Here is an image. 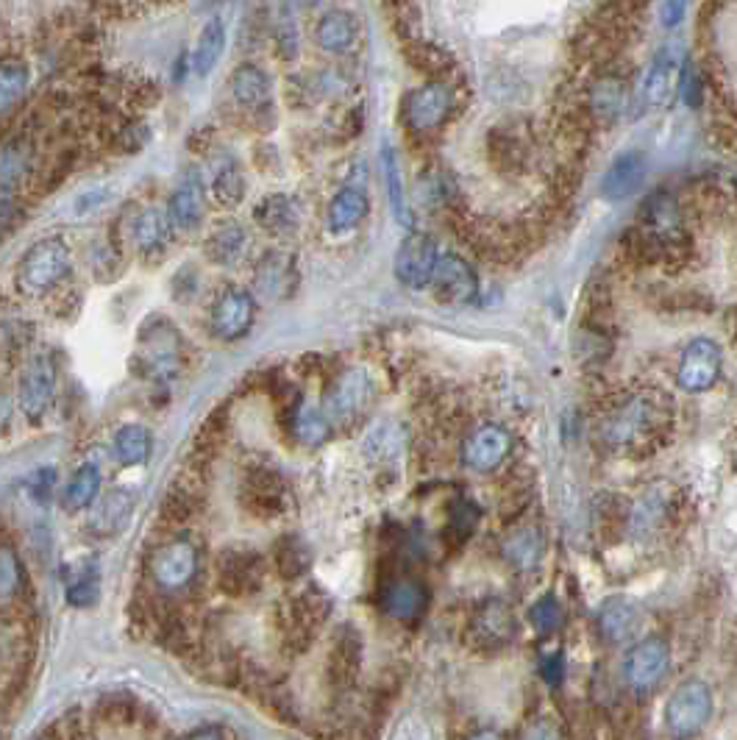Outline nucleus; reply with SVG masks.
I'll return each mask as SVG.
<instances>
[{"instance_id":"10","label":"nucleus","mask_w":737,"mask_h":740,"mask_svg":"<svg viewBox=\"0 0 737 740\" xmlns=\"http://www.w3.org/2000/svg\"><path fill=\"white\" fill-rule=\"evenodd\" d=\"M437 253L431 237L420 235V231H412L404 242H401L399 253H395V276L401 284L412 287V290H420V287H429L431 276H435Z\"/></svg>"},{"instance_id":"39","label":"nucleus","mask_w":737,"mask_h":740,"mask_svg":"<svg viewBox=\"0 0 737 740\" xmlns=\"http://www.w3.org/2000/svg\"><path fill=\"white\" fill-rule=\"evenodd\" d=\"M490 154H492V162H496L501 170H521L523 165H526L528 159V145L526 140H523L521 131H512V129H498L492 131L490 136Z\"/></svg>"},{"instance_id":"42","label":"nucleus","mask_w":737,"mask_h":740,"mask_svg":"<svg viewBox=\"0 0 737 740\" xmlns=\"http://www.w3.org/2000/svg\"><path fill=\"white\" fill-rule=\"evenodd\" d=\"M309 565H312V554H309V546L304 540L284 537L276 546V571L282 574V580H301Z\"/></svg>"},{"instance_id":"23","label":"nucleus","mask_w":737,"mask_h":740,"mask_svg":"<svg viewBox=\"0 0 737 740\" xmlns=\"http://www.w3.org/2000/svg\"><path fill=\"white\" fill-rule=\"evenodd\" d=\"M170 217L167 212L156 210V206H145L134 215V223H131V242H134L136 251L142 256H156L167 248V240H170Z\"/></svg>"},{"instance_id":"54","label":"nucleus","mask_w":737,"mask_h":740,"mask_svg":"<svg viewBox=\"0 0 737 740\" xmlns=\"http://www.w3.org/2000/svg\"><path fill=\"white\" fill-rule=\"evenodd\" d=\"M39 740H68V738H56V735H54V732H45V735H43V738H39Z\"/></svg>"},{"instance_id":"4","label":"nucleus","mask_w":737,"mask_h":740,"mask_svg":"<svg viewBox=\"0 0 737 740\" xmlns=\"http://www.w3.org/2000/svg\"><path fill=\"white\" fill-rule=\"evenodd\" d=\"M198 571H201V551L190 537H173L147 560V576L165 593L187 590L195 582Z\"/></svg>"},{"instance_id":"38","label":"nucleus","mask_w":737,"mask_h":740,"mask_svg":"<svg viewBox=\"0 0 737 740\" xmlns=\"http://www.w3.org/2000/svg\"><path fill=\"white\" fill-rule=\"evenodd\" d=\"M332 434V423H329L326 413L312 404L301 402L293 413V438L301 445H323Z\"/></svg>"},{"instance_id":"28","label":"nucleus","mask_w":737,"mask_h":740,"mask_svg":"<svg viewBox=\"0 0 737 740\" xmlns=\"http://www.w3.org/2000/svg\"><path fill=\"white\" fill-rule=\"evenodd\" d=\"M368 215V195L357 187H345L332 198L326 212V226L334 235H345V231L357 229L359 223Z\"/></svg>"},{"instance_id":"29","label":"nucleus","mask_w":737,"mask_h":740,"mask_svg":"<svg viewBox=\"0 0 737 740\" xmlns=\"http://www.w3.org/2000/svg\"><path fill=\"white\" fill-rule=\"evenodd\" d=\"M501 554L510 562L515 571H535L543 560V535L535 526H521V529L510 532L501 544Z\"/></svg>"},{"instance_id":"45","label":"nucleus","mask_w":737,"mask_h":740,"mask_svg":"<svg viewBox=\"0 0 737 740\" xmlns=\"http://www.w3.org/2000/svg\"><path fill=\"white\" fill-rule=\"evenodd\" d=\"M412 59H415V68L424 70V73L429 75H445L454 68V64H451V56L431 43H420L418 48L412 50Z\"/></svg>"},{"instance_id":"36","label":"nucleus","mask_w":737,"mask_h":740,"mask_svg":"<svg viewBox=\"0 0 737 740\" xmlns=\"http://www.w3.org/2000/svg\"><path fill=\"white\" fill-rule=\"evenodd\" d=\"M151 445H154V438H151V432L140 423H129L123 426V429H117L115 440H111V451H115L117 463L126 465V468L147 463V457H151Z\"/></svg>"},{"instance_id":"24","label":"nucleus","mask_w":737,"mask_h":740,"mask_svg":"<svg viewBox=\"0 0 737 740\" xmlns=\"http://www.w3.org/2000/svg\"><path fill=\"white\" fill-rule=\"evenodd\" d=\"M674 515V499L665 490H645L643 499L629 506V532L638 537H652Z\"/></svg>"},{"instance_id":"19","label":"nucleus","mask_w":737,"mask_h":740,"mask_svg":"<svg viewBox=\"0 0 737 740\" xmlns=\"http://www.w3.org/2000/svg\"><path fill=\"white\" fill-rule=\"evenodd\" d=\"M203 215H206V190H203L201 176L190 174L173 190L167 217H170L173 229L192 231L201 226Z\"/></svg>"},{"instance_id":"44","label":"nucleus","mask_w":737,"mask_h":740,"mask_svg":"<svg viewBox=\"0 0 737 740\" xmlns=\"http://www.w3.org/2000/svg\"><path fill=\"white\" fill-rule=\"evenodd\" d=\"M528 623L535 626L540 635H551L562 626V605L557 601V596H543L535 605L528 607Z\"/></svg>"},{"instance_id":"7","label":"nucleus","mask_w":737,"mask_h":740,"mask_svg":"<svg viewBox=\"0 0 737 740\" xmlns=\"http://www.w3.org/2000/svg\"><path fill=\"white\" fill-rule=\"evenodd\" d=\"M56 395V365L50 354H37L32 362L25 365L23 377H20L17 398L20 413L28 420H43L48 415L50 404Z\"/></svg>"},{"instance_id":"31","label":"nucleus","mask_w":737,"mask_h":740,"mask_svg":"<svg viewBox=\"0 0 737 740\" xmlns=\"http://www.w3.org/2000/svg\"><path fill=\"white\" fill-rule=\"evenodd\" d=\"M32 170V148L25 140H7L0 145V198H9Z\"/></svg>"},{"instance_id":"52","label":"nucleus","mask_w":737,"mask_h":740,"mask_svg":"<svg viewBox=\"0 0 737 740\" xmlns=\"http://www.w3.org/2000/svg\"><path fill=\"white\" fill-rule=\"evenodd\" d=\"M187 740H223V732L221 729H201V732L190 735Z\"/></svg>"},{"instance_id":"11","label":"nucleus","mask_w":737,"mask_h":740,"mask_svg":"<svg viewBox=\"0 0 737 740\" xmlns=\"http://www.w3.org/2000/svg\"><path fill=\"white\" fill-rule=\"evenodd\" d=\"M721 377V351L713 339H696L685 348L682 362L676 370V382L685 393H704L713 387Z\"/></svg>"},{"instance_id":"5","label":"nucleus","mask_w":737,"mask_h":740,"mask_svg":"<svg viewBox=\"0 0 737 740\" xmlns=\"http://www.w3.org/2000/svg\"><path fill=\"white\" fill-rule=\"evenodd\" d=\"M623 682L634 693H652L670 671V646L665 637L652 635L634 643L623 657Z\"/></svg>"},{"instance_id":"21","label":"nucleus","mask_w":737,"mask_h":740,"mask_svg":"<svg viewBox=\"0 0 737 740\" xmlns=\"http://www.w3.org/2000/svg\"><path fill=\"white\" fill-rule=\"evenodd\" d=\"M627 100H629L627 79L618 73H602L596 81H593V84H590L587 115L590 118L613 123L615 118H621L623 115Z\"/></svg>"},{"instance_id":"8","label":"nucleus","mask_w":737,"mask_h":740,"mask_svg":"<svg viewBox=\"0 0 737 740\" xmlns=\"http://www.w3.org/2000/svg\"><path fill=\"white\" fill-rule=\"evenodd\" d=\"M451 109H454V93L449 84L431 81V84L412 89L404 98V123L412 131H435L449 118Z\"/></svg>"},{"instance_id":"16","label":"nucleus","mask_w":737,"mask_h":740,"mask_svg":"<svg viewBox=\"0 0 737 740\" xmlns=\"http://www.w3.org/2000/svg\"><path fill=\"white\" fill-rule=\"evenodd\" d=\"M179 329L162 323V329L142 334L140 362L147 377H173V370L179 368Z\"/></svg>"},{"instance_id":"27","label":"nucleus","mask_w":737,"mask_h":740,"mask_svg":"<svg viewBox=\"0 0 737 740\" xmlns=\"http://www.w3.org/2000/svg\"><path fill=\"white\" fill-rule=\"evenodd\" d=\"M359 28L357 20L350 17L348 12H326L318 20V28H314V39L326 53H348L354 45H357Z\"/></svg>"},{"instance_id":"20","label":"nucleus","mask_w":737,"mask_h":740,"mask_svg":"<svg viewBox=\"0 0 737 740\" xmlns=\"http://www.w3.org/2000/svg\"><path fill=\"white\" fill-rule=\"evenodd\" d=\"M426 605H429V590L409 576L388 582V587L381 593V610L395 621H415V618L424 616Z\"/></svg>"},{"instance_id":"32","label":"nucleus","mask_w":737,"mask_h":740,"mask_svg":"<svg viewBox=\"0 0 737 740\" xmlns=\"http://www.w3.org/2000/svg\"><path fill=\"white\" fill-rule=\"evenodd\" d=\"M248 251V231L242 229L240 223H226L217 231H212V237L206 240V256H210L215 265L231 267L246 256Z\"/></svg>"},{"instance_id":"43","label":"nucleus","mask_w":737,"mask_h":740,"mask_svg":"<svg viewBox=\"0 0 737 740\" xmlns=\"http://www.w3.org/2000/svg\"><path fill=\"white\" fill-rule=\"evenodd\" d=\"M23 590V562L12 546H0V605H12Z\"/></svg>"},{"instance_id":"51","label":"nucleus","mask_w":737,"mask_h":740,"mask_svg":"<svg viewBox=\"0 0 737 740\" xmlns=\"http://www.w3.org/2000/svg\"><path fill=\"white\" fill-rule=\"evenodd\" d=\"M685 12H688V7H685V3H663V7H659V14H663L665 25L682 23Z\"/></svg>"},{"instance_id":"1","label":"nucleus","mask_w":737,"mask_h":740,"mask_svg":"<svg viewBox=\"0 0 737 740\" xmlns=\"http://www.w3.org/2000/svg\"><path fill=\"white\" fill-rule=\"evenodd\" d=\"M674 423V407L665 393L627 395L598 420V443L615 454H649L663 443Z\"/></svg>"},{"instance_id":"30","label":"nucleus","mask_w":737,"mask_h":740,"mask_svg":"<svg viewBox=\"0 0 737 740\" xmlns=\"http://www.w3.org/2000/svg\"><path fill=\"white\" fill-rule=\"evenodd\" d=\"M257 220H259V226L271 231V235L287 237L298 229V223H301V210H298V204H295V198L268 195L264 201H259Z\"/></svg>"},{"instance_id":"6","label":"nucleus","mask_w":737,"mask_h":740,"mask_svg":"<svg viewBox=\"0 0 737 740\" xmlns=\"http://www.w3.org/2000/svg\"><path fill=\"white\" fill-rule=\"evenodd\" d=\"M370 402H373V379L368 377V370L348 368L329 387L323 413L332 426H348L370 407Z\"/></svg>"},{"instance_id":"18","label":"nucleus","mask_w":737,"mask_h":740,"mask_svg":"<svg viewBox=\"0 0 737 740\" xmlns=\"http://www.w3.org/2000/svg\"><path fill=\"white\" fill-rule=\"evenodd\" d=\"M136 506V493L131 488H115L106 496H100L90 510V532L98 537H111L123 532L131 521Z\"/></svg>"},{"instance_id":"15","label":"nucleus","mask_w":737,"mask_h":740,"mask_svg":"<svg viewBox=\"0 0 737 740\" xmlns=\"http://www.w3.org/2000/svg\"><path fill=\"white\" fill-rule=\"evenodd\" d=\"M264 562L257 551H226L217 560V587L228 596H248L262 585Z\"/></svg>"},{"instance_id":"37","label":"nucleus","mask_w":737,"mask_h":740,"mask_svg":"<svg viewBox=\"0 0 737 740\" xmlns=\"http://www.w3.org/2000/svg\"><path fill=\"white\" fill-rule=\"evenodd\" d=\"M674 59L670 56H659L657 62L649 68L645 79L640 81V104L645 109H659L670 100L674 93Z\"/></svg>"},{"instance_id":"13","label":"nucleus","mask_w":737,"mask_h":740,"mask_svg":"<svg viewBox=\"0 0 737 740\" xmlns=\"http://www.w3.org/2000/svg\"><path fill=\"white\" fill-rule=\"evenodd\" d=\"M512 438L504 426H482L462 443V459L467 468L490 474L510 457Z\"/></svg>"},{"instance_id":"40","label":"nucleus","mask_w":737,"mask_h":740,"mask_svg":"<svg viewBox=\"0 0 737 740\" xmlns=\"http://www.w3.org/2000/svg\"><path fill=\"white\" fill-rule=\"evenodd\" d=\"M381 170H384V187H388L390 210H393L395 220L409 226L412 212H409V204H406V187H404V176H401L399 154H395L393 148H384V154H381Z\"/></svg>"},{"instance_id":"14","label":"nucleus","mask_w":737,"mask_h":740,"mask_svg":"<svg viewBox=\"0 0 737 740\" xmlns=\"http://www.w3.org/2000/svg\"><path fill=\"white\" fill-rule=\"evenodd\" d=\"M359 668H362V637L357 630L343 626L334 637L332 648H329L326 657V679L334 691H348L359 677Z\"/></svg>"},{"instance_id":"35","label":"nucleus","mask_w":737,"mask_h":740,"mask_svg":"<svg viewBox=\"0 0 737 740\" xmlns=\"http://www.w3.org/2000/svg\"><path fill=\"white\" fill-rule=\"evenodd\" d=\"M98 496H100L98 465L84 463L79 470H75L73 476H70L68 485H64L62 501L70 512H84V510H93V504L98 501Z\"/></svg>"},{"instance_id":"34","label":"nucleus","mask_w":737,"mask_h":740,"mask_svg":"<svg viewBox=\"0 0 737 740\" xmlns=\"http://www.w3.org/2000/svg\"><path fill=\"white\" fill-rule=\"evenodd\" d=\"M223 50H226V25L221 17H212L198 34L195 50H192V70L198 75H210L221 62Z\"/></svg>"},{"instance_id":"41","label":"nucleus","mask_w":737,"mask_h":740,"mask_svg":"<svg viewBox=\"0 0 737 740\" xmlns=\"http://www.w3.org/2000/svg\"><path fill=\"white\" fill-rule=\"evenodd\" d=\"M28 84H32V73L23 62L0 64V118H7L9 111L17 109V104H23Z\"/></svg>"},{"instance_id":"49","label":"nucleus","mask_w":737,"mask_h":740,"mask_svg":"<svg viewBox=\"0 0 737 740\" xmlns=\"http://www.w3.org/2000/svg\"><path fill=\"white\" fill-rule=\"evenodd\" d=\"M100 707L106 709V716L109 721H131L134 718V702L129 699H104Z\"/></svg>"},{"instance_id":"50","label":"nucleus","mask_w":737,"mask_h":740,"mask_svg":"<svg viewBox=\"0 0 737 740\" xmlns=\"http://www.w3.org/2000/svg\"><path fill=\"white\" fill-rule=\"evenodd\" d=\"M679 89H682L685 104L696 106L701 100V79L693 68H685L682 79H679Z\"/></svg>"},{"instance_id":"46","label":"nucleus","mask_w":737,"mask_h":740,"mask_svg":"<svg viewBox=\"0 0 737 740\" xmlns=\"http://www.w3.org/2000/svg\"><path fill=\"white\" fill-rule=\"evenodd\" d=\"M242 192H246V181H242L240 170L237 167H226V170H221L215 179V198L217 204L223 206H234L240 204Z\"/></svg>"},{"instance_id":"22","label":"nucleus","mask_w":737,"mask_h":740,"mask_svg":"<svg viewBox=\"0 0 737 740\" xmlns=\"http://www.w3.org/2000/svg\"><path fill=\"white\" fill-rule=\"evenodd\" d=\"M228 87H231L234 104L240 106V109L259 111L264 109V106H271L273 81L271 75L264 73L262 68H257V64H240V68L231 73Z\"/></svg>"},{"instance_id":"53","label":"nucleus","mask_w":737,"mask_h":740,"mask_svg":"<svg viewBox=\"0 0 737 740\" xmlns=\"http://www.w3.org/2000/svg\"><path fill=\"white\" fill-rule=\"evenodd\" d=\"M467 740H504V738H501V732H496V729H479V732H474Z\"/></svg>"},{"instance_id":"12","label":"nucleus","mask_w":737,"mask_h":740,"mask_svg":"<svg viewBox=\"0 0 737 740\" xmlns=\"http://www.w3.org/2000/svg\"><path fill=\"white\" fill-rule=\"evenodd\" d=\"M518 621L504 599H487L471 618V635L482 648H501L515 637Z\"/></svg>"},{"instance_id":"26","label":"nucleus","mask_w":737,"mask_h":740,"mask_svg":"<svg viewBox=\"0 0 737 740\" xmlns=\"http://www.w3.org/2000/svg\"><path fill=\"white\" fill-rule=\"evenodd\" d=\"M596 623L598 635H602L604 641L613 643V646H621V643H627L629 637L638 632L640 612L629 599H609L604 601V607L598 610Z\"/></svg>"},{"instance_id":"3","label":"nucleus","mask_w":737,"mask_h":740,"mask_svg":"<svg viewBox=\"0 0 737 740\" xmlns=\"http://www.w3.org/2000/svg\"><path fill=\"white\" fill-rule=\"evenodd\" d=\"M70 267H73V256H70L68 242L59 237H45V240L34 242L20 260L17 284L25 293L39 296V293L54 290L56 284L68 276Z\"/></svg>"},{"instance_id":"48","label":"nucleus","mask_w":737,"mask_h":740,"mask_svg":"<svg viewBox=\"0 0 737 740\" xmlns=\"http://www.w3.org/2000/svg\"><path fill=\"white\" fill-rule=\"evenodd\" d=\"M521 740H562V729L551 718H537L523 729Z\"/></svg>"},{"instance_id":"25","label":"nucleus","mask_w":737,"mask_h":740,"mask_svg":"<svg viewBox=\"0 0 737 740\" xmlns=\"http://www.w3.org/2000/svg\"><path fill=\"white\" fill-rule=\"evenodd\" d=\"M645 179V156L632 151L623 154L609 165L607 176L602 181V192L609 201H623V198L634 195Z\"/></svg>"},{"instance_id":"2","label":"nucleus","mask_w":737,"mask_h":740,"mask_svg":"<svg viewBox=\"0 0 737 740\" xmlns=\"http://www.w3.org/2000/svg\"><path fill=\"white\" fill-rule=\"evenodd\" d=\"M713 709V688L706 685L704 679H688L670 693L668 704H665V729L679 740L696 738L710 724Z\"/></svg>"},{"instance_id":"33","label":"nucleus","mask_w":737,"mask_h":740,"mask_svg":"<svg viewBox=\"0 0 737 740\" xmlns=\"http://www.w3.org/2000/svg\"><path fill=\"white\" fill-rule=\"evenodd\" d=\"M64 590L73 607H90L100 596V574L95 562H73L64 571Z\"/></svg>"},{"instance_id":"17","label":"nucleus","mask_w":737,"mask_h":740,"mask_svg":"<svg viewBox=\"0 0 737 740\" xmlns=\"http://www.w3.org/2000/svg\"><path fill=\"white\" fill-rule=\"evenodd\" d=\"M435 296L445 303H467L476 296V273L465 260L445 253L437 260L435 276H431Z\"/></svg>"},{"instance_id":"47","label":"nucleus","mask_w":737,"mask_h":740,"mask_svg":"<svg viewBox=\"0 0 737 740\" xmlns=\"http://www.w3.org/2000/svg\"><path fill=\"white\" fill-rule=\"evenodd\" d=\"M476 521H479V512H476L474 504H467V501H460V504L451 510V529L460 532L462 537H467L474 532Z\"/></svg>"},{"instance_id":"9","label":"nucleus","mask_w":737,"mask_h":740,"mask_svg":"<svg viewBox=\"0 0 737 740\" xmlns=\"http://www.w3.org/2000/svg\"><path fill=\"white\" fill-rule=\"evenodd\" d=\"M257 321V301L242 287H228L221 293L212 309V332L226 343L246 337Z\"/></svg>"}]
</instances>
